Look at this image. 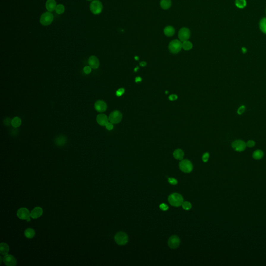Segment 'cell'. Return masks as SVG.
Wrapping results in <instances>:
<instances>
[{
    "mask_svg": "<svg viewBox=\"0 0 266 266\" xmlns=\"http://www.w3.org/2000/svg\"><path fill=\"white\" fill-rule=\"evenodd\" d=\"M31 217L33 219H37L43 214V210L40 207H36L31 211Z\"/></svg>",
    "mask_w": 266,
    "mask_h": 266,
    "instance_id": "2e32d148",
    "label": "cell"
},
{
    "mask_svg": "<svg viewBox=\"0 0 266 266\" xmlns=\"http://www.w3.org/2000/svg\"><path fill=\"white\" fill-rule=\"evenodd\" d=\"M109 121L113 124L120 123L122 119V114L119 111L115 110L112 112L109 116Z\"/></svg>",
    "mask_w": 266,
    "mask_h": 266,
    "instance_id": "52a82bcc",
    "label": "cell"
},
{
    "mask_svg": "<svg viewBox=\"0 0 266 266\" xmlns=\"http://www.w3.org/2000/svg\"><path fill=\"white\" fill-rule=\"evenodd\" d=\"M17 216L21 219H28L31 216L29 210L26 208H21L19 209L17 212Z\"/></svg>",
    "mask_w": 266,
    "mask_h": 266,
    "instance_id": "8fae6325",
    "label": "cell"
},
{
    "mask_svg": "<svg viewBox=\"0 0 266 266\" xmlns=\"http://www.w3.org/2000/svg\"><path fill=\"white\" fill-rule=\"evenodd\" d=\"M168 182H169V184L173 185H177L178 183L177 180H176L175 178H169Z\"/></svg>",
    "mask_w": 266,
    "mask_h": 266,
    "instance_id": "4dcf8cb0",
    "label": "cell"
},
{
    "mask_svg": "<svg viewBox=\"0 0 266 266\" xmlns=\"http://www.w3.org/2000/svg\"><path fill=\"white\" fill-rule=\"evenodd\" d=\"M3 262L7 266H14L17 264V260L14 256L11 255H6L3 258Z\"/></svg>",
    "mask_w": 266,
    "mask_h": 266,
    "instance_id": "7c38bea8",
    "label": "cell"
},
{
    "mask_svg": "<svg viewBox=\"0 0 266 266\" xmlns=\"http://www.w3.org/2000/svg\"><path fill=\"white\" fill-rule=\"evenodd\" d=\"M173 156L176 159L178 160H182L184 157V152L183 151L178 149L174 151L173 153Z\"/></svg>",
    "mask_w": 266,
    "mask_h": 266,
    "instance_id": "d6986e66",
    "label": "cell"
},
{
    "mask_svg": "<svg viewBox=\"0 0 266 266\" xmlns=\"http://www.w3.org/2000/svg\"><path fill=\"white\" fill-rule=\"evenodd\" d=\"M175 33V30L174 27L171 26H168L165 27L164 29V33L167 37H172Z\"/></svg>",
    "mask_w": 266,
    "mask_h": 266,
    "instance_id": "ac0fdd59",
    "label": "cell"
},
{
    "mask_svg": "<svg viewBox=\"0 0 266 266\" xmlns=\"http://www.w3.org/2000/svg\"><path fill=\"white\" fill-rule=\"evenodd\" d=\"M89 64L93 69H97L99 66V62L97 57L92 56L89 58Z\"/></svg>",
    "mask_w": 266,
    "mask_h": 266,
    "instance_id": "9a60e30c",
    "label": "cell"
},
{
    "mask_svg": "<svg viewBox=\"0 0 266 266\" xmlns=\"http://www.w3.org/2000/svg\"><path fill=\"white\" fill-rule=\"evenodd\" d=\"M87 1H92V0H87Z\"/></svg>",
    "mask_w": 266,
    "mask_h": 266,
    "instance_id": "c3c4849f",
    "label": "cell"
},
{
    "mask_svg": "<svg viewBox=\"0 0 266 266\" xmlns=\"http://www.w3.org/2000/svg\"><path fill=\"white\" fill-rule=\"evenodd\" d=\"M235 4L238 8H243L246 5V0H235Z\"/></svg>",
    "mask_w": 266,
    "mask_h": 266,
    "instance_id": "83f0119b",
    "label": "cell"
},
{
    "mask_svg": "<svg viewBox=\"0 0 266 266\" xmlns=\"http://www.w3.org/2000/svg\"><path fill=\"white\" fill-rule=\"evenodd\" d=\"M103 8V4L99 0L93 1L90 4V10L91 12L95 15H98L101 13Z\"/></svg>",
    "mask_w": 266,
    "mask_h": 266,
    "instance_id": "277c9868",
    "label": "cell"
},
{
    "mask_svg": "<svg viewBox=\"0 0 266 266\" xmlns=\"http://www.w3.org/2000/svg\"><path fill=\"white\" fill-rule=\"evenodd\" d=\"M67 141V138L64 136H59L55 140V144L58 146H64Z\"/></svg>",
    "mask_w": 266,
    "mask_h": 266,
    "instance_id": "7402d4cb",
    "label": "cell"
},
{
    "mask_svg": "<svg viewBox=\"0 0 266 266\" xmlns=\"http://www.w3.org/2000/svg\"><path fill=\"white\" fill-rule=\"evenodd\" d=\"M96 120L97 123L101 126H106L109 122V119L104 114H98L96 118Z\"/></svg>",
    "mask_w": 266,
    "mask_h": 266,
    "instance_id": "5bb4252c",
    "label": "cell"
},
{
    "mask_svg": "<svg viewBox=\"0 0 266 266\" xmlns=\"http://www.w3.org/2000/svg\"><path fill=\"white\" fill-rule=\"evenodd\" d=\"M147 65L146 62H141L140 63V66L141 67H144L146 66Z\"/></svg>",
    "mask_w": 266,
    "mask_h": 266,
    "instance_id": "b9f144b4",
    "label": "cell"
},
{
    "mask_svg": "<svg viewBox=\"0 0 266 266\" xmlns=\"http://www.w3.org/2000/svg\"><path fill=\"white\" fill-rule=\"evenodd\" d=\"M159 207H160V208L161 209V210H163V211H166V210H167L169 209V206H167L166 204H164V203H162V204H160Z\"/></svg>",
    "mask_w": 266,
    "mask_h": 266,
    "instance_id": "836d02e7",
    "label": "cell"
},
{
    "mask_svg": "<svg viewBox=\"0 0 266 266\" xmlns=\"http://www.w3.org/2000/svg\"><path fill=\"white\" fill-rule=\"evenodd\" d=\"M54 19V16L51 12H44L43 14L42 15L40 18V23L44 26H47L52 23Z\"/></svg>",
    "mask_w": 266,
    "mask_h": 266,
    "instance_id": "5b68a950",
    "label": "cell"
},
{
    "mask_svg": "<svg viewBox=\"0 0 266 266\" xmlns=\"http://www.w3.org/2000/svg\"><path fill=\"white\" fill-rule=\"evenodd\" d=\"M245 109V107L244 106H241L238 109V110H237V114H240H240H243L244 112Z\"/></svg>",
    "mask_w": 266,
    "mask_h": 266,
    "instance_id": "d590c367",
    "label": "cell"
},
{
    "mask_svg": "<svg viewBox=\"0 0 266 266\" xmlns=\"http://www.w3.org/2000/svg\"><path fill=\"white\" fill-rule=\"evenodd\" d=\"M242 51H243V52L244 53H246V51L245 48H242Z\"/></svg>",
    "mask_w": 266,
    "mask_h": 266,
    "instance_id": "7bdbcfd3",
    "label": "cell"
},
{
    "mask_svg": "<svg viewBox=\"0 0 266 266\" xmlns=\"http://www.w3.org/2000/svg\"><path fill=\"white\" fill-rule=\"evenodd\" d=\"M192 44L190 41H186L182 43V48L185 51H189L192 49Z\"/></svg>",
    "mask_w": 266,
    "mask_h": 266,
    "instance_id": "d4e9b609",
    "label": "cell"
},
{
    "mask_svg": "<svg viewBox=\"0 0 266 266\" xmlns=\"http://www.w3.org/2000/svg\"><path fill=\"white\" fill-rule=\"evenodd\" d=\"M124 92H125V90H124V89H123V88L119 89L118 91L116 92V95H117V96H118V97H120V96H121L124 94Z\"/></svg>",
    "mask_w": 266,
    "mask_h": 266,
    "instance_id": "d6a6232c",
    "label": "cell"
},
{
    "mask_svg": "<svg viewBox=\"0 0 266 266\" xmlns=\"http://www.w3.org/2000/svg\"><path fill=\"white\" fill-rule=\"evenodd\" d=\"M209 157H210L209 153L207 152L205 153L202 156V160L204 162H207L209 159Z\"/></svg>",
    "mask_w": 266,
    "mask_h": 266,
    "instance_id": "1f68e13d",
    "label": "cell"
},
{
    "mask_svg": "<svg viewBox=\"0 0 266 266\" xmlns=\"http://www.w3.org/2000/svg\"><path fill=\"white\" fill-rule=\"evenodd\" d=\"M182 208L185 210H189L192 207L191 204L190 202H188V201L183 202L182 204Z\"/></svg>",
    "mask_w": 266,
    "mask_h": 266,
    "instance_id": "f546056e",
    "label": "cell"
},
{
    "mask_svg": "<svg viewBox=\"0 0 266 266\" xmlns=\"http://www.w3.org/2000/svg\"><path fill=\"white\" fill-rule=\"evenodd\" d=\"M114 240L118 245H124L128 242V235L124 232H119L114 236Z\"/></svg>",
    "mask_w": 266,
    "mask_h": 266,
    "instance_id": "3957f363",
    "label": "cell"
},
{
    "mask_svg": "<svg viewBox=\"0 0 266 266\" xmlns=\"http://www.w3.org/2000/svg\"><path fill=\"white\" fill-rule=\"evenodd\" d=\"M135 59H136V60H138V57H135Z\"/></svg>",
    "mask_w": 266,
    "mask_h": 266,
    "instance_id": "bcb514c9",
    "label": "cell"
},
{
    "mask_svg": "<svg viewBox=\"0 0 266 266\" xmlns=\"http://www.w3.org/2000/svg\"><path fill=\"white\" fill-rule=\"evenodd\" d=\"M182 48V43L180 40H174L169 44V52L174 54H177Z\"/></svg>",
    "mask_w": 266,
    "mask_h": 266,
    "instance_id": "7a4b0ae2",
    "label": "cell"
},
{
    "mask_svg": "<svg viewBox=\"0 0 266 266\" xmlns=\"http://www.w3.org/2000/svg\"><path fill=\"white\" fill-rule=\"evenodd\" d=\"M169 93V92H167V91L166 92V94H167V93Z\"/></svg>",
    "mask_w": 266,
    "mask_h": 266,
    "instance_id": "7dc6e473",
    "label": "cell"
},
{
    "mask_svg": "<svg viewBox=\"0 0 266 266\" xmlns=\"http://www.w3.org/2000/svg\"><path fill=\"white\" fill-rule=\"evenodd\" d=\"M95 109L97 112H103L105 111L107 106L105 101L103 100H98L95 103Z\"/></svg>",
    "mask_w": 266,
    "mask_h": 266,
    "instance_id": "4fadbf2b",
    "label": "cell"
},
{
    "mask_svg": "<svg viewBox=\"0 0 266 266\" xmlns=\"http://www.w3.org/2000/svg\"><path fill=\"white\" fill-rule=\"evenodd\" d=\"M4 123L6 124V125H10V123H12V121L10 120V119H6L4 121Z\"/></svg>",
    "mask_w": 266,
    "mask_h": 266,
    "instance_id": "ab89813d",
    "label": "cell"
},
{
    "mask_svg": "<svg viewBox=\"0 0 266 266\" xmlns=\"http://www.w3.org/2000/svg\"><path fill=\"white\" fill-rule=\"evenodd\" d=\"M106 128L108 130H112L114 128L113 123H112L111 122H108L107 124L106 125Z\"/></svg>",
    "mask_w": 266,
    "mask_h": 266,
    "instance_id": "74e56055",
    "label": "cell"
},
{
    "mask_svg": "<svg viewBox=\"0 0 266 266\" xmlns=\"http://www.w3.org/2000/svg\"><path fill=\"white\" fill-rule=\"evenodd\" d=\"M9 252V246L8 245L5 243H2L0 244V253L3 255H6L8 254Z\"/></svg>",
    "mask_w": 266,
    "mask_h": 266,
    "instance_id": "ffe728a7",
    "label": "cell"
},
{
    "mask_svg": "<svg viewBox=\"0 0 266 266\" xmlns=\"http://www.w3.org/2000/svg\"><path fill=\"white\" fill-rule=\"evenodd\" d=\"M168 200L169 204L175 207H179L181 206L182 203L184 202V199L182 195L177 193H174L171 194L169 197Z\"/></svg>",
    "mask_w": 266,
    "mask_h": 266,
    "instance_id": "6da1fadb",
    "label": "cell"
},
{
    "mask_svg": "<svg viewBox=\"0 0 266 266\" xmlns=\"http://www.w3.org/2000/svg\"><path fill=\"white\" fill-rule=\"evenodd\" d=\"M190 37V31L187 28H182L178 32V37L180 41H188Z\"/></svg>",
    "mask_w": 266,
    "mask_h": 266,
    "instance_id": "9c48e42d",
    "label": "cell"
},
{
    "mask_svg": "<svg viewBox=\"0 0 266 266\" xmlns=\"http://www.w3.org/2000/svg\"><path fill=\"white\" fill-rule=\"evenodd\" d=\"M35 232L34 230L32 228H28L25 231V235L28 239H32L35 236Z\"/></svg>",
    "mask_w": 266,
    "mask_h": 266,
    "instance_id": "603a6c76",
    "label": "cell"
},
{
    "mask_svg": "<svg viewBox=\"0 0 266 266\" xmlns=\"http://www.w3.org/2000/svg\"><path fill=\"white\" fill-rule=\"evenodd\" d=\"M91 67L89 66H86L85 67L84 69H83V70H84V72L86 73V74H89L91 72Z\"/></svg>",
    "mask_w": 266,
    "mask_h": 266,
    "instance_id": "8d00e7d4",
    "label": "cell"
},
{
    "mask_svg": "<svg viewBox=\"0 0 266 266\" xmlns=\"http://www.w3.org/2000/svg\"><path fill=\"white\" fill-rule=\"evenodd\" d=\"M139 68H138V67H137L136 68H135V71H137V70H138Z\"/></svg>",
    "mask_w": 266,
    "mask_h": 266,
    "instance_id": "ee69618b",
    "label": "cell"
},
{
    "mask_svg": "<svg viewBox=\"0 0 266 266\" xmlns=\"http://www.w3.org/2000/svg\"><path fill=\"white\" fill-rule=\"evenodd\" d=\"M169 100L171 101H174V100H176V99H177L178 96L176 95L173 94V95H170L169 97Z\"/></svg>",
    "mask_w": 266,
    "mask_h": 266,
    "instance_id": "f35d334b",
    "label": "cell"
},
{
    "mask_svg": "<svg viewBox=\"0 0 266 266\" xmlns=\"http://www.w3.org/2000/svg\"><path fill=\"white\" fill-rule=\"evenodd\" d=\"M46 7L50 12H53L55 10L56 6V2L55 0H48L46 2Z\"/></svg>",
    "mask_w": 266,
    "mask_h": 266,
    "instance_id": "e0dca14e",
    "label": "cell"
},
{
    "mask_svg": "<svg viewBox=\"0 0 266 266\" xmlns=\"http://www.w3.org/2000/svg\"><path fill=\"white\" fill-rule=\"evenodd\" d=\"M259 28L263 33L266 34V18H264L260 21Z\"/></svg>",
    "mask_w": 266,
    "mask_h": 266,
    "instance_id": "4316f807",
    "label": "cell"
},
{
    "mask_svg": "<svg viewBox=\"0 0 266 266\" xmlns=\"http://www.w3.org/2000/svg\"><path fill=\"white\" fill-rule=\"evenodd\" d=\"M12 125L15 128H18L21 124V120L18 117H15L12 120Z\"/></svg>",
    "mask_w": 266,
    "mask_h": 266,
    "instance_id": "484cf974",
    "label": "cell"
},
{
    "mask_svg": "<svg viewBox=\"0 0 266 266\" xmlns=\"http://www.w3.org/2000/svg\"><path fill=\"white\" fill-rule=\"evenodd\" d=\"M55 10H56V12L58 14H62L64 13V6L62 4H59V5H57V6H56Z\"/></svg>",
    "mask_w": 266,
    "mask_h": 266,
    "instance_id": "f1b7e54d",
    "label": "cell"
},
{
    "mask_svg": "<svg viewBox=\"0 0 266 266\" xmlns=\"http://www.w3.org/2000/svg\"><path fill=\"white\" fill-rule=\"evenodd\" d=\"M231 146L234 150L237 152H242L245 149L246 144L243 140H237L232 143Z\"/></svg>",
    "mask_w": 266,
    "mask_h": 266,
    "instance_id": "ba28073f",
    "label": "cell"
},
{
    "mask_svg": "<svg viewBox=\"0 0 266 266\" xmlns=\"http://www.w3.org/2000/svg\"><path fill=\"white\" fill-rule=\"evenodd\" d=\"M264 155L263 151L260 150H257L255 151L253 153V158L255 160H260L262 159Z\"/></svg>",
    "mask_w": 266,
    "mask_h": 266,
    "instance_id": "cb8c5ba5",
    "label": "cell"
},
{
    "mask_svg": "<svg viewBox=\"0 0 266 266\" xmlns=\"http://www.w3.org/2000/svg\"><path fill=\"white\" fill-rule=\"evenodd\" d=\"M255 142H254L253 140H249L246 143V146H248L249 148H252L255 146Z\"/></svg>",
    "mask_w": 266,
    "mask_h": 266,
    "instance_id": "e575fe53",
    "label": "cell"
},
{
    "mask_svg": "<svg viewBox=\"0 0 266 266\" xmlns=\"http://www.w3.org/2000/svg\"><path fill=\"white\" fill-rule=\"evenodd\" d=\"M141 81H142V79H141V78L140 77H139V76L137 77V78H135V82H140Z\"/></svg>",
    "mask_w": 266,
    "mask_h": 266,
    "instance_id": "60d3db41",
    "label": "cell"
},
{
    "mask_svg": "<svg viewBox=\"0 0 266 266\" xmlns=\"http://www.w3.org/2000/svg\"><path fill=\"white\" fill-rule=\"evenodd\" d=\"M180 244V237L177 235H172L169 237L168 241V245L169 247L173 249H175L179 247Z\"/></svg>",
    "mask_w": 266,
    "mask_h": 266,
    "instance_id": "30bf717a",
    "label": "cell"
},
{
    "mask_svg": "<svg viewBox=\"0 0 266 266\" xmlns=\"http://www.w3.org/2000/svg\"><path fill=\"white\" fill-rule=\"evenodd\" d=\"M171 5V0H161L160 2V6L163 10L169 9Z\"/></svg>",
    "mask_w": 266,
    "mask_h": 266,
    "instance_id": "44dd1931",
    "label": "cell"
},
{
    "mask_svg": "<svg viewBox=\"0 0 266 266\" xmlns=\"http://www.w3.org/2000/svg\"><path fill=\"white\" fill-rule=\"evenodd\" d=\"M0 260H1V262H0V263H1V264H2V257H0Z\"/></svg>",
    "mask_w": 266,
    "mask_h": 266,
    "instance_id": "f6af8a7d",
    "label": "cell"
},
{
    "mask_svg": "<svg viewBox=\"0 0 266 266\" xmlns=\"http://www.w3.org/2000/svg\"><path fill=\"white\" fill-rule=\"evenodd\" d=\"M180 169L182 171L186 173H189L193 169L192 163L188 160H182L180 163Z\"/></svg>",
    "mask_w": 266,
    "mask_h": 266,
    "instance_id": "8992f818",
    "label": "cell"
}]
</instances>
